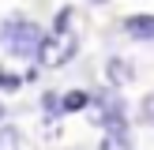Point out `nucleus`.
I'll return each instance as SVG.
<instances>
[{"label":"nucleus","instance_id":"f257e3e1","mask_svg":"<svg viewBox=\"0 0 154 150\" xmlns=\"http://www.w3.org/2000/svg\"><path fill=\"white\" fill-rule=\"evenodd\" d=\"M42 41H45V30L38 22H30L26 15H8L0 26V49H8L19 60H38Z\"/></svg>","mask_w":154,"mask_h":150},{"label":"nucleus","instance_id":"f03ea898","mask_svg":"<svg viewBox=\"0 0 154 150\" xmlns=\"http://www.w3.org/2000/svg\"><path fill=\"white\" fill-rule=\"evenodd\" d=\"M79 52V34L75 30H49L42 41V52H38V64L42 68H64L75 60Z\"/></svg>","mask_w":154,"mask_h":150},{"label":"nucleus","instance_id":"7ed1b4c3","mask_svg":"<svg viewBox=\"0 0 154 150\" xmlns=\"http://www.w3.org/2000/svg\"><path fill=\"white\" fill-rule=\"evenodd\" d=\"M124 34L135 41H154V15L150 11H132L124 15Z\"/></svg>","mask_w":154,"mask_h":150},{"label":"nucleus","instance_id":"20e7f679","mask_svg":"<svg viewBox=\"0 0 154 150\" xmlns=\"http://www.w3.org/2000/svg\"><path fill=\"white\" fill-rule=\"evenodd\" d=\"M105 79H109V86H124V82L135 79V68L124 56H109L105 60Z\"/></svg>","mask_w":154,"mask_h":150},{"label":"nucleus","instance_id":"39448f33","mask_svg":"<svg viewBox=\"0 0 154 150\" xmlns=\"http://www.w3.org/2000/svg\"><path fill=\"white\" fill-rule=\"evenodd\" d=\"M83 109H90V94L87 90H68V94H60V116L83 112Z\"/></svg>","mask_w":154,"mask_h":150},{"label":"nucleus","instance_id":"423d86ee","mask_svg":"<svg viewBox=\"0 0 154 150\" xmlns=\"http://www.w3.org/2000/svg\"><path fill=\"white\" fill-rule=\"evenodd\" d=\"M135 124L154 128V90H147V94L139 98V105H135Z\"/></svg>","mask_w":154,"mask_h":150},{"label":"nucleus","instance_id":"0eeeda50","mask_svg":"<svg viewBox=\"0 0 154 150\" xmlns=\"http://www.w3.org/2000/svg\"><path fill=\"white\" fill-rule=\"evenodd\" d=\"M98 150H132L128 131H105V135H102V142H98Z\"/></svg>","mask_w":154,"mask_h":150},{"label":"nucleus","instance_id":"6e6552de","mask_svg":"<svg viewBox=\"0 0 154 150\" xmlns=\"http://www.w3.org/2000/svg\"><path fill=\"white\" fill-rule=\"evenodd\" d=\"M23 142V131L15 124H0V150H19Z\"/></svg>","mask_w":154,"mask_h":150},{"label":"nucleus","instance_id":"1a4fd4ad","mask_svg":"<svg viewBox=\"0 0 154 150\" xmlns=\"http://www.w3.org/2000/svg\"><path fill=\"white\" fill-rule=\"evenodd\" d=\"M42 109H45V120H57L60 116V94L45 90V94H42Z\"/></svg>","mask_w":154,"mask_h":150},{"label":"nucleus","instance_id":"9d476101","mask_svg":"<svg viewBox=\"0 0 154 150\" xmlns=\"http://www.w3.org/2000/svg\"><path fill=\"white\" fill-rule=\"evenodd\" d=\"M23 82H26L23 75H15V71H0V94H15Z\"/></svg>","mask_w":154,"mask_h":150},{"label":"nucleus","instance_id":"9b49d317","mask_svg":"<svg viewBox=\"0 0 154 150\" xmlns=\"http://www.w3.org/2000/svg\"><path fill=\"white\" fill-rule=\"evenodd\" d=\"M72 15H75V8H60L57 11V19H53V30H72Z\"/></svg>","mask_w":154,"mask_h":150},{"label":"nucleus","instance_id":"f8f14e48","mask_svg":"<svg viewBox=\"0 0 154 150\" xmlns=\"http://www.w3.org/2000/svg\"><path fill=\"white\" fill-rule=\"evenodd\" d=\"M4 116H8V109H4V101H0V124H4Z\"/></svg>","mask_w":154,"mask_h":150},{"label":"nucleus","instance_id":"ddd939ff","mask_svg":"<svg viewBox=\"0 0 154 150\" xmlns=\"http://www.w3.org/2000/svg\"><path fill=\"white\" fill-rule=\"evenodd\" d=\"M90 4H94V8H102V4H109V0H90Z\"/></svg>","mask_w":154,"mask_h":150}]
</instances>
